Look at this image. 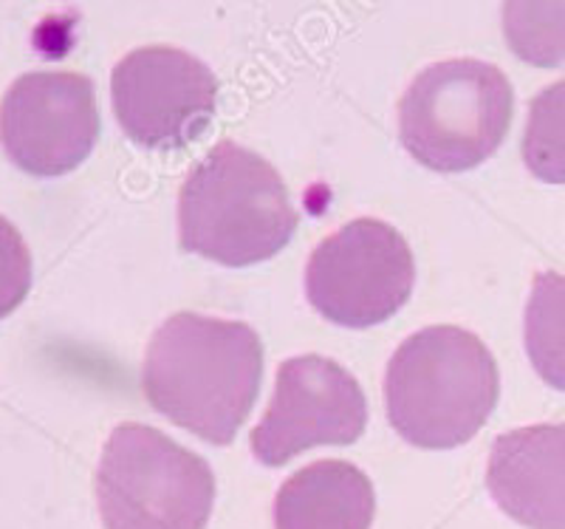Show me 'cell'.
Segmentation results:
<instances>
[{"instance_id": "cell-1", "label": "cell", "mask_w": 565, "mask_h": 529, "mask_svg": "<svg viewBox=\"0 0 565 529\" xmlns=\"http://www.w3.org/2000/svg\"><path fill=\"white\" fill-rule=\"evenodd\" d=\"M264 377L255 329L181 311L156 329L141 368L150 405L210 445H230L249 416Z\"/></svg>"}, {"instance_id": "cell-15", "label": "cell", "mask_w": 565, "mask_h": 529, "mask_svg": "<svg viewBox=\"0 0 565 529\" xmlns=\"http://www.w3.org/2000/svg\"><path fill=\"white\" fill-rule=\"evenodd\" d=\"M32 286V255L23 235L0 215V317L18 309Z\"/></svg>"}, {"instance_id": "cell-14", "label": "cell", "mask_w": 565, "mask_h": 529, "mask_svg": "<svg viewBox=\"0 0 565 529\" xmlns=\"http://www.w3.org/2000/svg\"><path fill=\"white\" fill-rule=\"evenodd\" d=\"M503 34L523 63L552 68L565 63V3H507Z\"/></svg>"}, {"instance_id": "cell-11", "label": "cell", "mask_w": 565, "mask_h": 529, "mask_svg": "<svg viewBox=\"0 0 565 529\" xmlns=\"http://www.w3.org/2000/svg\"><path fill=\"white\" fill-rule=\"evenodd\" d=\"M371 478L348 462H315L286 478L275 496V529H371Z\"/></svg>"}, {"instance_id": "cell-12", "label": "cell", "mask_w": 565, "mask_h": 529, "mask_svg": "<svg viewBox=\"0 0 565 529\" xmlns=\"http://www.w3.org/2000/svg\"><path fill=\"white\" fill-rule=\"evenodd\" d=\"M523 335L540 380L565 391V275L540 272L534 278Z\"/></svg>"}, {"instance_id": "cell-4", "label": "cell", "mask_w": 565, "mask_h": 529, "mask_svg": "<svg viewBox=\"0 0 565 529\" xmlns=\"http://www.w3.org/2000/svg\"><path fill=\"white\" fill-rule=\"evenodd\" d=\"M514 94L507 74L483 60L427 65L398 103V134L416 162L433 170H469L501 148L512 125Z\"/></svg>"}, {"instance_id": "cell-8", "label": "cell", "mask_w": 565, "mask_h": 529, "mask_svg": "<svg viewBox=\"0 0 565 529\" xmlns=\"http://www.w3.org/2000/svg\"><path fill=\"white\" fill-rule=\"evenodd\" d=\"M367 402L360 382L340 362L320 355L291 357L280 366L266 416L252 431L260 465L280 467L317 445H351L362 436Z\"/></svg>"}, {"instance_id": "cell-10", "label": "cell", "mask_w": 565, "mask_h": 529, "mask_svg": "<svg viewBox=\"0 0 565 529\" xmlns=\"http://www.w3.org/2000/svg\"><path fill=\"white\" fill-rule=\"evenodd\" d=\"M487 485L494 504L529 529H565V422L503 433Z\"/></svg>"}, {"instance_id": "cell-9", "label": "cell", "mask_w": 565, "mask_h": 529, "mask_svg": "<svg viewBox=\"0 0 565 529\" xmlns=\"http://www.w3.org/2000/svg\"><path fill=\"white\" fill-rule=\"evenodd\" d=\"M97 136V94L85 74H23L0 103V142L26 173H68L88 159Z\"/></svg>"}, {"instance_id": "cell-7", "label": "cell", "mask_w": 565, "mask_h": 529, "mask_svg": "<svg viewBox=\"0 0 565 529\" xmlns=\"http://www.w3.org/2000/svg\"><path fill=\"white\" fill-rule=\"evenodd\" d=\"M218 80L193 54L148 45L116 63L110 103L125 134L141 148H184L210 125Z\"/></svg>"}, {"instance_id": "cell-6", "label": "cell", "mask_w": 565, "mask_h": 529, "mask_svg": "<svg viewBox=\"0 0 565 529\" xmlns=\"http://www.w3.org/2000/svg\"><path fill=\"white\" fill-rule=\"evenodd\" d=\"M413 252L380 219H356L311 252L306 295L337 326L365 329L396 315L413 292Z\"/></svg>"}, {"instance_id": "cell-3", "label": "cell", "mask_w": 565, "mask_h": 529, "mask_svg": "<svg viewBox=\"0 0 565 529\" xmlns=\"http://www.w3.org/2000/svg\"><path fill=\"white\" fill-rule=\"evenodd\" d=\"M295 230L297 213L280 173L235 142L215 145L181 188V250L224 266L271 258Z\"/></svg>"}, {"instance_id": "cell-2", "label": "cell", "mask_w": 565, "mask_h": 529, "mask_svg": "<svg viewBox=\"0 0 565 529\" xmlns=\"http://www.w3.org/2000/svg\"><path fill=\"white\" fill-rule=\"evenodd\" d=\"M498 388L492 351L472 331L430 326L407 337L387 362V420L411 445L447 451L481 431Z\"/></svg>"}, {"instance_id": "cell-13", "label": "cell", "mask_w": 565, "mask_h": 529, "mask_svg": "<svg viewBox=\"0 0 565 529\" xmlns=\"http://www.w3.org/2000/svg\"><path fill=\"white\" fill-rule=\"evenodd\" d=\"M523 162L537 179L565 184V77L546 85L529 105Z\"/></svg>"}, {"instance_id": "cell-5", "label": "cell", "mask_w": 565, "mask_h": 529, "mask_svg": "<svg viewBox=\"0 0 565 529\" xmlns=\"http://www.w3.org/2000/svg\"><path fill=\"white\" fill-rule=\"evenodd\" d=\"M97 501L105 529H204L215 476L156 427L125 422L99 458Z\"/></svg>"}]
</instances>
